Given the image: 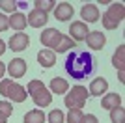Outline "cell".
<instances>
[{
	"instance_id": "cell-1",
	"label": "cell",
	"mask_w": 125,
	"mask_h": 123,
	"mask_svg": "<svg viewBox=\"0 0 125 123\" xmlns=\"http://www.w3.org/2000/svg\"><path fill=\"white\" fill-rule=\"evenodd\" d=\"M94 54L88 51H71L65 58V73L75 80H84L97 69Z\"/></svg>"
},
{
	"instance_id": "cell-2",
	"label": "cell",
	"mask_w": 125,
	"mask_h": 123,
	"mask_svg": "<svg viewBox=\"0 0 125 123\" xmlns=\"http://www.w3.org/2000/svg\"><path fill=\"white\" fill-rule=\"evenodd\" d=\"M39 41H41V45L49 47L52 51H58V52H65V51L75 47V41L69 36H63L62 32H58L56 28L43 30V34L39 36Z\"/></svg>"
},
{
	"instance_id": "cell-3",
	"label": "cell",
	"mask_w": 125,
	"mask_h": 123,
	"mask_svg": "<svg viewBox=\"0 0 125 123\" xmlns=\"http://www.w3.org/2000/svg\"><path fill=\"white\" fill-rule=\"evenodd\" d=\"M88 95H90L88 88L73 86L71 90H67V95H65L63 102H65V106H67L69 110H82L86 101H88Z\"/></svg>"
},
{
	"instance_id": "cell-4",
	"label": "cell",
	"mask_w": 125,
	"mask_h": 123,
	"mask_svg": "<svg viewBox=\"0 0 125 123\" xmlns=\"http://www.w3.org/2000/svg\"><path fill=\"white\" fill-rule=\"evenodd\" d=\"M123 17H125V6L121 4V2H112V4L108 6L106 13L103 15V26L106 30H114V28H118V24H120L121 20H123Z\"/></svg>"
},
{
	"instance_id": "cell-5",
	"label": "cell",
	"mask_w": 125,
	"mask_h": 123,
	"mask_svg": "<svg viewBox=\"0 0 125 123\" xmlns=\"http://www.w3.org/2000/svg\"><path fill=\"white\" fill-rule=\"evenodd\" d=\"M28 93L32 95V99H34V102L37 106H49L52 101L51 92L43 86L41 80H30L28 82Z\"/></svg>"
},
{
	"instance_id": "cell-6",
	"label": "cell",
	"mask_w": 125,
	"mask_h": 123,
	"mask_svg": "<svg viewBox=\"0 0 125 123\" xmlns=\"http://www.w3.org/2000/svg\"><path fill=\"white\" fill-rule=\"evenodd\" d=\"M0 95L13 99L15 102H22L26 99V90L13 80H0Z\"/></svg>"
},
{
	"instance_id": "cell-7",
	"label": "cell",
	"mask_w": 125,
	"mask_h": 123,
	"mask_svg": "<svg viewBox=\"0 0 125 123\" xmlns=\"http://www.w3.org/2000/svg\"><path fill=\"white\" fill-rule=\"evenodd\" d=\"M6 69H8L11 78H21V77H24V73H26V62L22 58H15V60H11L8 63Z\"/></svg>"
},
{
	"instance_id": "cell-8",
	"label": "cell",
	"mask_w": 125,
	"mask_h": 123,
	"mask_svg": "<svg viewBox=\"0 0 125 123\" xmlns=\"http://www.w3.org/2000/svg\"><path fill=\"white\" fill-rule=\"evenodd\" d=\"M86 43H88V47L92 49V51H99V49H103L104 43H106V37H104L103 32L95 30V32H88V36H86Z\"/></svg>"
},
{
	"instance_id": "cell-9",
	"label": "cell",
	"mask_w": 125,
	"mask_h": 123,
	"mask_svg": "<svg viewBox=\"0 0 125 123\" xmlns=\"http://www.w3.org/2000/svg\"><path fill=\"white\" fill-rule=\"evenodd\" d=\"M73 13H75V10L69 2H60V4H56V8H54V17H56V20H62V22L69 20L73 17Z\"/></svg>"
},
{
	"instance_id": "cell-10",
	"label": "cell",
	"mask_w": 125,
	"mask_h": 123,
	"mask_svg": "<svg viewBox=\"0 0 125 123\" xmlns=\"http://www.w3.org/2000/svg\"><path fill=\"white\" fill-rule=\"evenodd\" d=\"M69 34H71V39L77 43V41H84L86 39V36H88V26H86V22H82V20H77V22H73V24L69 26Z\"/></svg>"
},
{
	"instance_id": "cell-11",
	"label": "cell",
	"mask_w": 125,
	"mask_h": 123,
	"mask_svg": "<svg viewBox=\"0 0 125 123\" xmlns=\"http://www.w3.org/2000/svg\"><path fill=\"white\" fill-rule=\"evenodd\" d=\"M28 43H30V37L26 36V34H22V32H19V34H15V36H11L10 39V49L11 51H17V52H21L24 51L26 47H28Z\"/></svg>"
},
{
	"instance_id": "cell-12",
	"label": "cell",
	"mask_w": 125,
	"mask_h": 123,
	"mask_svg": "<svg viewBox=\"0 0 125 123\" xmlns=\"http://www.w3.org/2000/svg\"><path fill=\"white\" fill-rule=\"evenodd\" d=\"M47 20H49L47 13H43V11H39V10H32L30 13H28V19H26V24L34 26V28H41V26L45 24Z\"/></svg>"
},
{
	"instance_id": "cell-13",
	"label": "cell",
	"mask_w": 125,
	"mask_h": 123,
	"mask_svg": "<svg viewBox=\"0 0 125 123\" xmlns=\"http://www.w3.org/2000/svg\"><path fill=\"white\" fill-rule=\"evenodd\" d=\"M80 15H82V20L97 22V20H99V10H97L95 4H84L82 10H80Z\"/></svg>"
},
{
	"instance_id": "cell-14",
	"label": "cell",
	"mask_w": 125,
	"mask_h": 123,
	"mask_svg": "<svg viewBox=\"0 0 125 123\" xmlns=\"http://www.w3.org/2000/svg\"><path fill=\"white\" fill-rule=\"evenodd\" d=\"M106 88H108V82H106V78H103V77L95 78V80H92V84H90V95H94V97H97V95H103V93L106 92Z\"/></svg>"
},
{
	"instance_id": "cell-15",
	"label": "cell",
	"mask_w": 125,
	"mask_h": 123,
	"mask_svg": "<svg viewBox=\"0 0 125 123\" xmlns=\"http://www.w3.org/2000/svg\"><path fill=\"white\" fill-rule=\"evenodd\" d=\"M101 106L104 110H112L116 106H121V95L118 93H108V95H104L103 101H101Z\"/></svg>"
},
{
	"instance_id": "cell-16",
	"label": "cell",
	"mask_w": 125,
	"mask_h": 123,
	"mask_svg": "<svg viewBox=\"0 0 125 123\" xmlns=\"http://www.w3.org/2000/svg\"><path fill=\"white\" fill-rule=\"evenodd\" d=\"M37 62H39L43 67H52V65H54V62H56V52H54V51H39V54H37Z\"/></svg>"
},
{
	"instance_id": "cell-17",
	"label": "cell",
	"mask_w": 125,
	"mask_h": 123,
	"mask_svg": "<svg viewBox=\"0 0 125 123\" xmlns=\"http://www.w3.org/2000/svg\"><path fill=\"white\" fill-rule=\"evenodd\" d=\"M51 90L54 93H58V95H62V93H67L69 84H67V80H63L62 77H54L51 80Z\"/></svg>"
},
{
	"instance_id": "cell-18",
	"label": "cell",
	"mask_w": 125,
	"mask_h": 123,
	"mask_svg": "<svg viewBox=\"0 0 125 123\" xmlns=\"http://www.w3.org/2000/svg\"><path fill=\"white\" fill-rule=\"evenodd\" d=\"M8 20H10V26L13 28V30L21 32V30H24V28H26V17L22 15V13H13Z\"/></svg>"
},
{
	"instance_id": "cell-19",
	"label": "cell",
	"mask_w": 125,
	"mask_h": 123,
	"mask_svg": "<svg viewBox=\"0 0 125 123\" xmlns=\"http://www.w3.org/2000/svg\"><path fill=\"white\" fill-rule=\"evenodd\" d=\"M123 56H125V47H123V45H120L118 49H116L114 56H112V65H114L116 69H120V71H123V67H125Z\"/></svg>"
},
{
	"instance_id": "cell-20",
	"label": "cell",
	"mask_w": 125,
	"mask_h": 123,
	"mask_svg": "<svg viewBox=\"0 0 125 123\" xmlns=\"http://www.w3.org/2000/svg\"><path fill=\"white\" fill-rule=\"evenodd\" d=\"M43 121H45L43 110H30L24 114V123H43Z\"/></svg>"
},
{
	"instance_id": "cell-21",
	"label": "cell",
	"mask_w": 125,
	"mask_h": 123,
	"mask_svg": "<svg viewBox=\"0 0 125 123\" xmlns=\"http://www.w3.org/2000/svg\"><path fill=\"white\" fill-rule=\"evenodd\" d=\"M110 121L112 123H125V108L116 106L110 110Z\"/></svg>"
},
{
	"instance_id": "cell-22",
	"label": "cell",
	"mask_w": 125,
	"mask_h": 123,
	"mask_svg": "<svg viewBox=\"0 0 125 123\" xmlns=\"http://www.w3.org/2000/svg\"><path fill=\"white\" fill-rule=\"evenodd\" d=\"M34 6H36V10L43 11V13H49L51 10H54L56 2H54V0H36V2H34Z\"/></svg>"
},
{
	"instance_id": "cell-23",
	"label": "cell",
	"mask_w": 125,
	"mask_h": 123,
	"mask_svg": "<svg viewBox=\"0 0 125 123\" xmlns=\"http://www.w3.org/2000/svg\"><path fill=\"white\" fill-rule=\"evenodd\" d=\"M11 114H13V106H11V102L0 101V118H2V119H8Z\"/></svg>"
},
{
	"instance_id": "cell-24",
	"label": "cell",
	"mask_w": 125,
	"mask_h": 123,
	"mask_svg": "<svg viewBox=\"0 0 125 123\" xmlns=\"http://www.w3.org/2000/svg\"><path fill=\"white\" fill-rule=\"evenodd\" d=\"M84 118V114L82 110H69L67 114V123H80Z\"/></svg>"
},
{
	"instance_id": "cell-25",
	"label": "cell",
	"mask_w": 125,
	"mask_h": 123,
	"mask_svg": "<svg viewBox=\"0 0 125 123\" xmlns=\"http://www.w3.org/2000/svg\"><path fill=\"white\" fill-rule=\"evenodd\" d=\"M0 8L4 11H11L13 13L19 8V2H15V0H0Z\"/></svg>"
},
{
	"instance_id": "cell-26",
	"label": "cell",
	"mask_w": 125,
	"mask_h": 123,
	"mask_svg": "<svg viewBox=\"0 0 125 123\" xmlns=\"http://www.w3.org/2000/svg\"><path fill=\"white\" fill-rule=\"evenodd\" d=\"M63 119H65V118H63V112H62V110H58V108L49 114V123H63Z\"/></svg>"
},
{
	"instance_id": "cell-27",
	"label": "cell",
	"mask_w": 125,
	"mask_h": 123,
	"mask_svg": "<svg viewBox=\"0 0 125 123\" xmlns=\"http://www.w3.org/2000/svg\"><path fill=\"white\" fill-rule=\"evenodd\" d=\"M8 28H10V20H8V17L0 15V32H6Z\"/></svg>"
},
{
	"instance_id": "cell-28",
	"label": "cell",
	"mask_w": 125,
	"mask_h": 123,
	"mask_svg": "<svg viewBox=\"0 0 125 123\" xmlns=\"http://www.w3.org/2000/svg\"><path fill=\"white\" fill-rule=\"evenodd\" d=\"M80 123H99V121H97V118H95L94 114H88V116H84V118H82Z\"/></svg>"
},
{
	"instance_id": "cell-29",
	"label": "cell",
	"mask_w": 125,
	"mask_h": 123,
	"mask_svg": "<svg viewBox=\"0 0 125 123\" xmlns=\"http://www.w3.org/2000/svg\"><path fill=\"white\" fill-rule=\"evenodd\" d=\"M4 73H6V63L0 62V80H2V77H4Z\"/></svg>"
},
{
	"instance_id": "cell-30",
	"label": "cell",
	"mask_w": 125,
	"mask_h": 123,
	"mask_svg": "<svg viewBox=\"0 0 125 123\" xmlns=\"http://www.w3.org/2000/svg\"><path fill=\"white\" fill-rule=\"evenodd\" d=\"M4 52H6V43H4L2 39H0V56H2Z\"/></svg>"
},
{
	"instance_id": "cell-31",
	"label": "cell",
	"mask_w": 125,
	"mask_h": 123,
	"mask_svg": "<svg viewBox=\"0 0 125 123\" xmlns=\"http://www.w3.org/2000/svg\"><path fill=\"white\" fill-rule=\"evenodd\" d=\"M6 121H8V119H2V118H0V123H6Z\"/></svg>"
}]
</instances>
